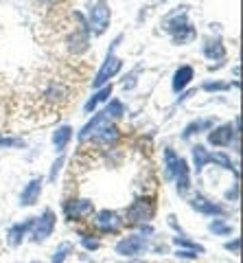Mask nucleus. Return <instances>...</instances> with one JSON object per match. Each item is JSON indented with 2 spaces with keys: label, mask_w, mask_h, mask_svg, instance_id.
<instances>
[{
  "label": "nucleus",
  "mask_w": 243,
  "mask_h": 263,
  "mask_svg": "<svg viewBox=\"0 0 243 263\" xmlns=\"http://www.w3.org/2000/svg\"><path fill=\"white\" fill-rule=\"evenodd\" d=\"M165 29L171 33L175 42H191L193 37H195V31H193V27L189 22L184 20V7H182V11H175L173 15H169L167 22H165Z\"/></svg>",
  "instance_id": "1"
},
{
  "label": "nucleus",
  "mask_w": 243,
  "mask_h": 263,
  "mask_svg": "<svg viewBox=\"0 0 243 263\" xmlns=\"http://www.w3.org/2000/svg\"><path fill=\"white\" fill-rule=\"evenodd\" d=\"M153 211H156V204H153L151 197H140V200H136L132 206L127 209V221L129 224L149 221L153 217Z\"/></svg>",
  "instance_id": "2"
},
{
  "label": "nucleus",
  "mask_w": 243,
  "mask_h": 263,
  "mask_svg": "<svg viewBox=\"0 0 243 263\" xmlns=\"http://www.w3.org/2000/svg\"><path fill=\"white\" fill-rule=\"evenodd\" d=\"M108 24H110V7L105 0H99V3H94L92 5V9H90V27L94 33H103L105 29H108Z\"/></svg>",
  "instance_id": "3"
},
{
  "label": "nucleus",
  "mask_w": 243,
  "mask_h": 263,
  "mask_svg": "<svg viewBox=\"0 0 243 263\" xmlns=\"http://www.w3.org/2000/svg\"><path fill=\"white\" fill-rule=\"evenodd\" d=\"M149 248V243L145 237L140 235H132V237H125L116 243V252L123 254V257H136V254H143L145 250Z\"/></svg>",
  "instance_id": "4"
},
{
  "label": "nucleus",
  "mask_w": 243,
  "mask_h": 263,
  "mask_svg": "<svg viewBox=\"0 0 243 263\" xmlns=\"http://www.w3.org/2000/svg\"><path fill=\"white\" fill-rule=\"evenodd\" d=\"M94 213V206L90 200H72V202H66L64 204V215L66 219H86L90 217Z\"/></svg>",
  "instance_id": "5"
},
{
  "label": "nucleus",
  "mask_w": 243,
  "mask_h": 263,
  "mask_svg": "<svg viewBox=\"0 0 243 263\" xmlns=\"http://www.w3.org/2000/svg\"><path fill=\"white\" fill-rule=\"evenodd\" d=\"M94 224L99 230H103V233H118V230L123 228V219H120V215L114 211H101L99 215H96Z\"/></svg>",
  "instance_id": "6"
},
{
  "label": "nucleus",
  "mask_w": 243,
  "mask_h": 263,
  "mask_svg": "<svg viewBox=\"0 0 243 263\" xmlns=\"http://www.w3.org/2000/svg\"><path fill=\"white\" fill-rule=\"evenodd\" d=\"M53 228H55V213L53 211H44L42 217L37 219L35 230H33V241H46L48 237L53 235Z\"/></svg>",
  "instance_id": "7"
},
{
  "label": "nucleus",
  "mask_w": 243,
  "mask_h": 263,
  "mask_svg": "<svg viewBox=\"0 0 243 263\" xmlns=\"http://www.w3.org/2000/svg\"><path fill=\"white\" fill-rule=\"evenodd\" d=\"M120 66H123V64H120L118 57H114V55H108V60H105V64L101 66V70L96 72V77H94L92 84H94L96 88L103 86V84H108V79H112V77H114L116 72L120 70Z\"/></svg>",
  "instance_id": "8"
},
{
  "label": "nucleus",
  "mask_w": 243,
  "mask_h": 263,
  "mask_svg": "<svg viewBox=\"0 0 243 263\" xmlns=\"http://www.w3.org/2000/svg\"><path fill=\"white\" fill-rule=\"evenodd\" d=\"M108 125H110V117H108V114H105V110H103V112L96 114V117H94L90 123H88V125H86L84 129L79 132V138H81V141H86V138L90 136V134L94 136L96 132H101L103 127H108Z\"/></svg>",
  "instance_id": "9"
},
{
  "label": "nucleus",
  "mask_w": 243,
  "mask_h": 263,
  "mask_svg": "<svg viewBox=\"0 0 243 263\" xmlns=\"http://www.w3.org/2000/svg\"><path fill=\"white\" fill-rule=\"evenodd\" d=\"M39 193H42V178H35V180H31V182L24 186V191L20 195V204L22 206H31V204L37 202Z\"/></svg>",
  "instance_id": "10"
},
{
  "label": "nucleus",
  "mask_w": 243,
  "mask_h": 263,
  "mask_svg": "<svg viewBox=\"0 0 243 263\" xmlns=\"http://www.w3.org/2000/svg\"><path fill=\"white\" fill-rule=\"evenodd\" d=\"M232 125L230 123H226V125H219L217 129H213L208 134V141L210 145H217V147H226V145H230L232 143Z\"/></svg>",
  "instance_id": "11"
},
{
  "label": "nucleus",
  "mask_w": 243,
  "mask_h": 263,
  "mask_svg": "<svg viewBox=\"0 0 243 263\" xmlns=\"http://www.w3.org/2000/svg\"><path fill=\"white\" fill-rule=\"evenodd\" d=\"M35 224V219H27V221H22V224H13L11 228H9V233H7V243L9 246H20L22 243V239H24V235L29 233V228Z\"/></svg>",
  "instance_id": "12"
},
{
  "label": "nucleus",
  "mask_w": 243,
  "mask_h": 263,
  "mask_svg": "<svg viewBox=\"0 0 243 263\" xmlns=\"http://www.w3.org/2000/svg\"><path fill=\"white\" fill-rule=\"evenodd\" d=\"M191 206L195 209V211H199V213H206V215H224V209L221 206H217L215 202H208L206 197H201V195H197L195 200L191 202Z\"/></svg>",
  "instance_id": "13"
},
{
  "label": "nucleus",
  "mask_w": 243,
  "mask_h": 263,
  "mask_svg": "<svg viewBox=\"0 0 243 263\" xmlns=\"http://www.w3.org/2000/svg\"><path fill=\"white\" fill-rule=\"evenodd\" d=\"M191 79H193V68L191 66H182V68H177L175 75H173V90L175 92H180V90H184L186 86L191 84Z\"/></svg>",
  "instance_id": "14"
},
{
  "label": "nucleus",
  "mask_w": 243,
  "mask_h": 263,
  "mask_svg": "<svg viewBox=\"0 0 243 263\" xmlns=\"http://www.w3.org/2000/svg\"><path fill=\"white\" fill-rule=\"evenodd\" d=\"M204 55L208 57V60H224V57H226V48L221 44V40H206Z\"/></svg>",
  "instance_id": "15"
},
{
  "label": "nucleus",
  "mask_w": 243,
  "mask_h": 263,
  "mask_svg": "<svg viewBox=\"0 0 243 263\" xmlns=\"http://www.w3.org/2000/svg\"><path fill=\"white\" fill-rule=\"evenodd\" d=\"M165 164H167V178H175L177 169H180V156L173 149H165Z\"/></svg>",
  "instance_id": "16"
},
{
  "label": "nucleus",
  "mask_w": 243,
  "mask_h": 263,
  "mask_svg": "<svg viewBox=\"0 0 243 263\" xmlns=\"http://www.w3.org/2000/svg\"><path fill=\"white\" fill-rule=\"evenodd\" d=\"M175 178H177V191L180 193H186L189 191V167H186V160L184 158H180V169H177V174H175Z\"/></svg>",
  "instance_id": "17"
},
{
  "label": "nucleus",
  "mask_w": 243,
  "mask_h": 263,
  "mask_svg": "<svg viewBox=\"0 0 243 263\" xmlns=\"http://www.w3.org/2000/svg\"><path fill=\"white\" fill-rule=\"evenodd\" d=\"M70 136H72V129H70L68 125H62V127H59V129L53 134V145L57 147V149H64V147L68 145Z\"/></svg>",
  "instance_id": "18"
},
{
  "label": "nucleus",
  "mask_w": 243,
  "mask_h": 263,
  "mask_svg": "<svg viewBox=\"0 0 243 263\" xmlns=\"http://www.w3.org/2000/svg\"><path fill=\"white\" fill-rule=\"evenodd\" d=\"M213 127V119H201V121H195V123H191L189 127L184 129V138H191L193 134H197V132H201V129H210Z\"/></svg>",
  "instance_id": "19"
},
{
  "label": "nucleus",
  "mask_w": 243,
  "mask_h": 263,
  "mask_svg": "<svg viewBox=\"0 0 243 263\" xmlns=\"http://www.w3.org/2000/svg\"><path fill=\"white\" fill-rule=\"evenodd\" d=\"M193 162H195V171H197V174L206 167V162H208V152H206L201 145L193 147Z\"/></svg>",
  "instance_id": "20"
},
{
  "label": "nucleus",
  "mask_w": 243,
  "mask_h": 263,
  "mask_svg": "<svg viewBox=\"0 0 243 263\" xmlns=\"http://www.w3.org/2000/svg\"><path fill=\"white\" fill-rule=\"evenodd\" d=\"M110 95H112V86H105V88H101L99 92H96V95L90 99V101L86 103V112H92V110L96 108V105H99L101 101H105V99H108Z\"/></svg>",
  "instance_id": "21"
},
{
  "label": "nucleus",
  "mask_w": 243,
  "mask_h": 263,
  "mask_svg": "<svg viewBox=\"0 0 243 263\" xmlns=\"http://www.w3.org/2000/svg\"><path fill=\"white\" fill-rule=\"evenodd\" d=\"M70 252H72V246H70V243H62L59 248L55 250V254H53V259H51V261H53V263H64Z\"/></svg>",
  "instance_id": "22"
},
{
  "label": "nucleus",
  "mask_w": 243,
  "mask_h": 263,
  "mask_svg": "<svg viewBox=\"0 0 243 263\" xmlns=\"http://www.w3.org/2000/svg\"><path fill=\"white\" fill-rule=\"evenodd\" d=\"M105 114H108L110 119H112V117H123V114H125L123 103H120V101H112L108 108H105Z\"/></svg>",
  "instance_id": "23"
},
{
  "label": "nucleus",
  "mask_w": 243,
  "mask_h": 263,
  "mask_svg": "<svg viewBox=\"0 0 243 263\" xmlns=\"http://www.w3.org/2000/svg\"><path fill=\"white\" fill-rule=\"evenodd\" d=\"M210 230H213L215 235H230L232 233V226L224 224V221H219V219H215L213 224H210Z\"/></svg>",
  "instance_id": "24"
},
{
  "label": "nucleus",
  "mask_w": 243,
  "mask_h": 263,
  "mask_svg": "<svg viewBox=\"0 0 243 263\" xmlns=\"http://www.w3.org/2000/svg\"><path fill=\"white\" fill-rule=\"evenodd\" d=\"M173 243H175V246H184V248H189V250H195V252H204V248H201V246L193 243V241H189V239H184V237H175V239H173Z\"/></svg>",
  "instance_id": "25"
},
{
  "label": "nucleus",
  "mask_w": 243,
  "mask_h": 263,
  "mask_svg": "<svg viewBox=\"0 0 243 263\" xmlns=\"http://www.w3.org/2000/svg\"><path fill=\"white\" fill-rule=\"evenodd\" d=\"M22 141H18V138H3L0 136V147H20Z\"/></svg>",
  "instance_id": "26"
},
{
  "label": "nucleus",
  "mask_w": 243,
  "mask_h": 263,
  "mask_svg": "<svg viewBox=\"0 0 243 263\" xmlns=\"http://www.w3.org/2000/svg\"><path fill=\"white\" fill-rule=\"evenodd\" d=\"M84 246H86L88 250H96V248H99V241H96V239H88V237H84Z\"/></svg>",
  "instance_id": "27"
},
{
  "label": "nucleus",
  "mask_w": 243,
  "mask_h": 263,
  "mask_svg": "<svg viewBox=\"0 0 243 263\" xmlns=\"http://www.w3.org/2000/svg\"><path fill=\"white\" fill-rule=\"evenodd\" d=\"M226 88H228L226 84H206L204 86V90H208V92H213V90H226Z\"/></svg>",
  "instance_id": "28"
},
{
  "label": "nucleus",
  "mask_w": 243,
  "mask_h": 263,
  "mask_svg": "<svg viewBox=\"0 0 243 263\" xmlns=\"http://www.w3.org/2000/svg\"><path fill=\"white\" fill-rule=\"evenodd\" d=\"M177 257H189V259H193V257H197V252L195 250H180V252H177Z\"/></svg>",
  "instance_id": "29"
},
{
  "label": "nucleus",
  "mask_w": 243,
  "mask_h": 263,
  "mask_svg": "<svg viewBox=\"0 0 243 263\" xmlns=\"http://www.w3.org/2000/svg\"><path fill=\"white\" fill-rule=\"evenodd\" d=\"M226 250H234V252H239V239H234V241H228V243H226Z\"/></svg>",
  "instance_id": "30"
},
{
  "label": "nucleus",
  "mask_w": 243,
  "mask_h": 263,
  "mask_svg": "<svg viewBox=\"0 0 243 263\" xmlns=\"http://www.w3.org/2000/svg\"><path fill=\"white\" fill-rule=\"evenodd\" d=\"M62 162H64V158H59L57 162L53 164V174H51V178H55V174H57V171H59V167H62Z\"/></svg>",
  "instance_id": "31"
},
{
  "label": "nucleus",
  "mask_w": 243,
  "mask_h": 263,
  "mask_svg": "<svg viewBox=\"0 0 243 263\" xmlns=\"http://www.w3.org/2000/svg\"><path fill=\"white\" fill-rule=\"evenodd\" d=\"M39 3H44V5H51V3H55V0H39Z\"/></svg>",
  "instance_id": "32"
}]
</instances>
